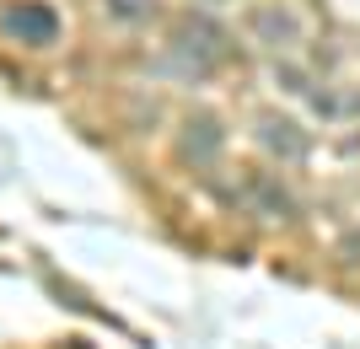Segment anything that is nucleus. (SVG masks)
I'll list each match as a JSON object with an SVG mask.
<instances>
[{"label":"nucleus","mask_w":360,"mask_h":349,"mask_svg":"<svg viewBox=\"0 0 360 349\" xmlns=\"http://www.w3.org/2000/svg\"><path fill=\"white\" fill-rule=\"evenodd\" d=\"M258 145L269 156H280V162H301V156H307V129H301L296 119L264 113V119H258Z\"/></svg>","instance_id":"4"},{"label":"nucleus","mask_w":360,"mask_h":349,"mask_svg":"<svg viewBox=\"0 0 360 349\" xmlns=\"http://www.w3.org/2000/svg\"><path fill=\"white\" fill-rule=\"evenodd\" d=\"M274 76L285 81L290 91H312V86H307V76H301V70H290V65H280V70H274Z\"/></svg>","instance_id":"7"},{"label":"nucleus","mask_w":360,"mask_h":349,"mask_svg":"<svg viewBox=\"0 0 360 349\" xmlns=\"http://www.w3.org/2000/svg\"><path fill=\"white\" fill-rule=\"evenodd\" d=\"M253 27H258V38H264V44H274V48H285V44H296V38H301L296 16L280 11V6H264V11H253Z\"/></svg>","instance_id":"6"},{"label":"nucleus","mask_w":360,"mask_h":349,"mask_svg":"<svg viewBox=\"0 0 360 349\" xmlns=\"http://www.w3.org/2000/svg\"><path fill=\"white\" fill-rule=\"evenodd\" d=\"M339 258H345V263H360V231H349L345 242H339Z\"/></svg>","instance_id":"8"},{"label":"nucleus","mask_w":360,"mask_h":349,"mask_svg":"<svg viewBox=\"0 0 360 349\" xmlns=\"http://www.w3.org/2000/svg\"><path fill=\"white\" fill-rule=\"evenodd\" d=\"M248 194H253V204L264 215H274V220H290V215H296V199H290L269 172H253V178H248Z\"/></svg>","instance_id":"5"},{"label":"nucleus","mask_w":360,"mask_h":349,"mask_svg":"<svg viewBox=\"0 0 360 349\" xmlns=\"http://www.w3.org/2000/svg\"><path fill=\"white\" fill-rule=\"evenodd\" d=\"M226 145V129L215 113H188V124H183V140H178V151L183 162H194V167H210L215 156H221Z\"/></svg>","instance_id":"3"},{"label":"nucleus","mask_w":360,"mask_h":349,"mask_svg":"<svg viewBox=\"0 0 360 349\" xmlns=\"http://www.w3.org/2000/svg\"><path fill=\"white\" fill-rule=\"evenodd\" d=\"M6 32L22 38V44H32V48H49L54 38H60V11L44 6V0H22V6L6 11Z\"/></svg>","instance_id":"2"},{"label":"nucleus","mask_w":360,"mask_h":349,"mask_svg":"<svg viewBox=\"0 0 360 349\" xmlns=\"http://www.w3.org/2000/svg\"><path fill=\"white\" fill-rule=\"evenodd\" d=\"M113 11H119V16H140V6H135V0H113Z\"/></svg>","instance_id":"9"},{"label":"nucleus","mask_w":360,"mask_h":349,"mask_svg":"<svg viewBox=\"0 0 360 349\" xmlns=\"http://www.w3.org/2000/svg\"><path fill=\"white\" fill-rule=\"evenodd\" d=\"M231 54V38H226L221 22H210V16H188L178 32H172V54H167V65L178 70V76H210L215 65Z\"/></svg>","instance_id":"1"}]
</instances>
